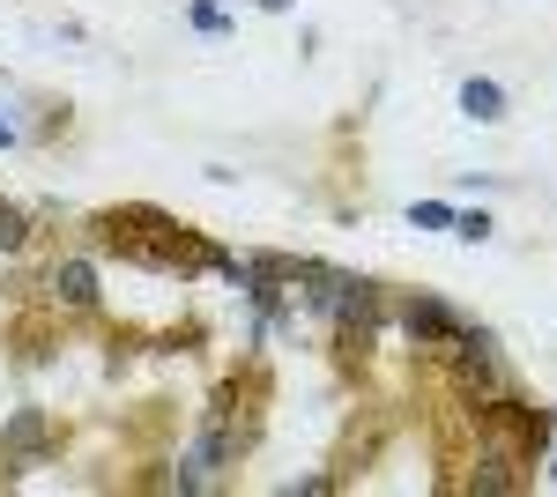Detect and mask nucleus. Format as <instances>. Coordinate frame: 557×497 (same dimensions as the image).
<instances>
[{
  "instance_id": "nucleus-6",
  "label": "nucleus",
  "mask_w": 557,
  "mask_h": 497,
  "mask_svg": "<svg viewBox=\"0 0 557 497\" xmlns=\"http://www.w3.org/2000/svg\"><path fill=\"white\" fill-rule=\"evenodd\" d=\"M23 238H30V223H23L15 208H0V252H15V246H23Z\"/></svg>"
},
{
  "instance_id": "nucleus-5",
  "label": "nucleus",
  "mask_w": 557,
  "mask_h": 497,
  "mask_svg": "<svg viewBox=\"0 0 557 497\" xmlns=\"http://www.w3.org/2000/svg\"><path fill=\"white\" fill-rule=\"evenodd\" d=\"M454 238L483 246V238H491V215H483V208H461V215H454Z\"/></svg>"
},
{
  "instance_id": "nucleus-1",
  "label": "nucleus",
  "mask_w": 557,
  "mask_h": 497,
  "mask_svg": "<svg viewBox=\"0 0 557 497\" xmlns=\"http://www.w3.org/2000/svg\"><path fill=\"white\" fill-rule=\"evenodd\" d=\"M461 112H469L475 126H491V120H506V89L491 83V75H469L461 83Z\"/></svg>"
},
{
  "instance_id": "nucleus-2",
  "label": "nucleus",
  "mask_w": 557,
  "mask_h": 497,
  "mask_svg": "<svg viewBox=\"0 0 557 497\" xmlns=\"http://www.w3.org/2000/svg\"><path fill=\"white\" fill-rule=\"evenodd\" d=\"M401 320H409V334H424V341H461L454 312H446V305H431V297H417V305H409Z\"/></svg>"
},
{
  "instance_id": "nucleus-8",
  "label": "nucleus",
  "mask_w": 557,
  "mask_h": 497,
  "mask_svg": "<svg viewBox=\"0 0 557 497\" xmlns=\"http://www.w3.org/2000/svg\"><path fill=\"white\" fill-rule=\"evenodd\" d=\"M260 8H275V15H283V8H298V0H260Z\"/></svg>"
},
{
  "instance_id": "nucleus-4",
  "label": "nucleus",
  "mask_w": 557,
  "mask_h": 497,
  "mask_svg": "<svg viewBox=\"0 0 557 497\" xmlns=\"http://www.w3.org/2000/svg\"><path fill=\"white\" fill-rule=\"evenodd\" d=\"M409 223H417V231H454V208H446V201H417V208H409Z\"/></svg>"
},
{
  "instance_id": "nucleus-9",
  "label": "nucleus",
  "mask_w": 557,
  "mask_h": 497,
  "mask_svg": "<svg viewBox=\"0 0 557 497\" xmlns=\"http://www.w3.org/2000/svg\"><path fill=\"white\" fill-rule=\"evenodd\" d=\"M8 141H15V126H8V120H0V149H8Z\"/></svg>"
},
{
  "instance_id": "nucleus-7",
  "label": "nucleus",
  "mask_w": 557,
  "mask_h": 497,
  "mask_svg": "<svg viewBox=\"0 0 557 497\" xmlns=\"http://www.w3.org/2000/svg\"><path fill=\"white\" fill-rule=\"evenodd\" d=\"M194 30H209V38H223V30H231V15H223V8H209V0H194Z\"/></svg>"
},
{
  "instance_id": "nucleus-3",
  "label": "nucleus",
  "mask_w": 557,
  "mask_h": 497,
  "mask_svg": "<svg viewBox=\"0 0 557 497\" xmlns=\"http://www.w3.org/2000/svg\"><path fill=\"white\" fill-rule=\"evenodd\" d=\"M52 290H60V305H89L97 297V268L89 260H60L52 268Z\"/></svg>"
}]
</instances>
